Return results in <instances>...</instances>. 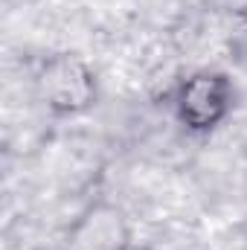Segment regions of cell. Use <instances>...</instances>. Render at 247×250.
Masks as SVG:
<instances>
[{
    "label": "cell",
    "mask_w": 247,
    "mask_h": 250,
    "mask_svg": "<svg viewBox=\"0 0 247 250\" xmlns=\"http://www.w3.org/2000/svg\"><path fill=\"white\" fill-rule=\"evenodd\" d=\"M41 99L56 114H82L96 102V79L76 56H56L38 76Z\"/></svg>",
    "instance_id": "cell-1"
},
{
    "label": "cell",
    "mask_w": 247,
    "mask_h": 250,
    "mask_svg": "<svg viewBox=\"0 0 247 250\" xmlns=\"http://www.w3.org/2000/svg\"><path fill=\"white\" fill-rule=\"evenodd\" d=\"M236 90L224 73H195L178 90L175 108L189 131H209L233 108Z\"/></svg>",
    "instance_id": "cell-2"
},
{
    "label": "cell",
    "mask_w": 247,
    "mask_h": 250,
    "mask_svg": "<svg viewBox=\"0 0 247 250\" xmlns=\"http://www.w3.org/2000/svg\"><path fill=\"white\" fill-rule=\"evenodd\" d=\"M128 221L114 204H93L70 230V250H125Z\"/></svg>",
    "instance_id": "cell-3"
}]
</instances>
